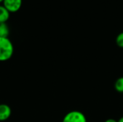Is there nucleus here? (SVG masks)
Wrapping results in <instances>:
<instances>
[{
  "label": "nucleus",
  "instance_id": "f257e3e1",
  "mask_svg": "<svg viewBox=\"0 0 123 122\" xmlns=\"http://www.w3.org/2000/svg\"><path fill=\"white\" fill-rule=\"evenodd\" d=\"M14 53V46L8 37H0V62L10 60Z\"/></svg>",
  "mask_w": 123,
  "mask_h": 122
},
{
  "label": "nucleus",
  "instance_id": "f03ea898",
  "mask_svg": "<svg viewBox=\"0 0 123 122\" xmlns=\"http://www.w3.org/2000/svg\"><path fill=\"white\" fill-rule=\"evenodd\" d=\"M63 122H86V119L81 112L73 111L64 116Z\"/></svg>",
  "mask_w": 123,
  "mask_h": 122
},
{
  "label": "nucleus",
  "instance_id": "7ed1b4c3",
  "mask_svg": "<svg viewBox=\"0 0 123 122\" xmlns=\"http://www.w3.org/2000/svg\"><path fill=\"white\" fill-rule=\"evenodd\" d=\"M3 5L10 12L14 13L18 12L22 4V0H4Z\"/></svg>",
  "mask_w": 123,
  "mask_h": 122
},
{
  "label": "nucleus",
  "instance_id": "20e7f679",
  "mask_svg": "<svg viewBox=\"0 0 123 122\" xmlns=\"http://www.w3.org/2000/svg\"><path fill=\"white\" fill-rule=\"evenodd\" d=\"M12 115L11 107L5 104H0V122L7 120Z\"/></svg>",
  "mask_w": 123,
  "mask_h": 122
},
{
  "label": "nucleus",
  "instance_id": "39448f33",
  "mask_svg": "<svg viewBox=\"0 0 123 122\" xmlns=\"http://www.w3.org/2000/svg\"><path fill=\"white\" fill-rule=\"evenodd\" d=\"M10 17V12L4 7V6L0 5V22H6Z\"/></svg>",
  "mask_w": 123,
  "mask_h": 122
},
{
  "label": "nucleus",
  "instance_id": "423d86ee",
  "mask_svg": "<svg viewBox=\"0 0 123 122\" xmlns=\"http://www.w3.org/2000/svg\"><path fill=\"white\" fill-rule=\"evenodd\" d=\"M9 35V29L6 22H0V37H8Z\"/></svg>",
  "mask_w": 123,
  "mask_h": 122
},
{
  "label": "nucleus",
  "instance_id": "0eeeda50",
  "mask_svg": "<svg viewBox=\"0 0 123 122\" xmlns=\"http://www.w3.org/2000/svg\"><path fill=\"white\" fill-rule=\"evenodd\" d=\"M115 87L116 91L120 93H123V78H120L116 81Z\"/></svg>",
  "mask_w": 123,
  "mask_h": 122
},
{
  "label": "nucleus",
  "instance_id": "6e6552de",
  "mask_svg": "<svg viewBox=\"0 0 123 122\" xmlns=\"http://www.w3.org/2000/svg\"><path fill=\"white\" fill-rule=\"evenodd\" d=\"M116 43L120 47H123V32L118 35L116 38Z\"/></svg>",
  "mask_w": 123,
  "mask_h": 122
},
{
  "label": "nucleus",
  "instance_id": "1a4fd4ad",
  "mask_svg": "<svg viewBox=\"0 0 123 122\" xmlns=\"http://www.w3.org/2000/svg\"><path fill=\"white\" fill-rule=\"evenodd\" d=\"M105 122H117L116 120H115V119H107V120H106Z\"/></svg>",
  "mask_w": 123,
  "mask_h": 122
},
{
  "label": "nucleus",
  "instance_id": "9d476101",
  "mask_svg": "<svg viewBox=\"0 0 123 122\" xmlns=\"http://www.w3.org/2000/svg\"><path fill=\"white\" fill-rule=\"evenodd\" d=\"M117 122H123V117H122V118H121Z\"/></svg>",
  "mask_w": 123,
  "mask_h": 122
},
{
  "label": "nucleus",
  "instance_id": "9b49d317",
  "mask_svg": "<svg viewBox=\"0 0 123 122\" xmlns=\"http://www.w3.org/2000/svg\"><path fill=\"white\" fill-rule=\"evenodd\" d=\"M3 1H4V0H0V3H2V2H3Z\"/></svg>",
  "mask_w": 123,
  "mask_h": 122
}]
</instances>
